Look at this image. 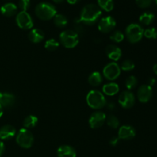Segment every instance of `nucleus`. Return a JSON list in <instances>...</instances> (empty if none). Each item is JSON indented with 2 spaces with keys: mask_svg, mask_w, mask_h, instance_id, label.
<instances>
[{
  "mask_svg": "<svg viewBox=\"0 0 157 157\" xmlns=\"http://www.w3.org/2000/svg\"><path fill=\"white\" fill-rule=\"evenodd\" d=\"M58 157H76L77 153L75 148L69 145H62L57 150Z\"/></svg>",
  "mask_w": 157,
  "mask_h": 157,
  "instance_id": "17",
  "label": "nucleus"
},
{
  "mask_svg": "<svg viewBox=\"0 0 157 157\" xmlns=\"http://www.w3.org/2000/svg\"><path fill=\"white\" fill-rule=\"evenodd\" d=\"M153 96V88L148 84H143L137 90V98L140 102L147 103Z\"/></svg>",
  "mask_w": 157,
  "mask_h": 157,
  "instance_id": "12",
  "label": "nucleus"
},
{
  "mask_svg": "<svg viewBox=\"0 0 157 157\" xmlns=\"http://www.w3.org/2000/svg\"><path fill=\"white\" fill-rule=\"evenodd\" d=\"M80 1H81V0H67V2H68L69 4H71V5L77 4V3L79 2Z\"/></svg>",
  "mask_w": 157,
  "mask_h": 157,
  "instance_id": "38",
  "label": "nucleus"
},
{
  "mask_svg": "<svg viewBox=\"0 0 157 157\" xmlns=\"http://www.w3.org/2000/svg\"><path fill=\"white\" fill-rule=\"evenodd\" d=\"M38 119L36 116H35V115H29L23 121V127L25 129H28V130L31 128H34L38 124Z\"/></svg>",
  "mask_w": 157,
  "mask_h": 157,
  "instance_id": "23",
  "label": "nucleus"
},
{
  "mask_svg": "<svg viewBox=\"0 0 157 157\" xmlns=\"http://www.w3.org/2000/svg\"><path fill=\"white\" fill-rule=\"evenodd\" d=\"M144 29L142 26L136 23L130 24L126 29V36L129 42L132 44L139 42L144 37Z\"/></svg>",
  "mask_w": 157,
  "mask_h": 157,
  "instance_id": "4",
  "label": "nucleus"
},
{
  "mask_svg": "<svg viewBox=\"0 0 157 157\" xmlns=\"http://www.w3.org/2000/svg\"><path fill=\"white\" fill-rule=\"evenodd\" d=\"M2 115H3V107L0 105V118L2 117Z\"/></svg>",
  "mask_w": 157,
  "mask_h": 157,
  "instance_id": "41",
  "label": "nucleus"
},
{
  "mask_svg": "<svg viewBox=\"0 0 157 157\" xmlns=\"http://www.w3.org/2000/svg\"><path fill=\"white\" fill-rule=\"evenodd\" d=\"M136 136V130L132 126L124 125L118 130V138L124 140H130Z\"/></svg>",
  "mask_w": 157,
  "mask_h": 157,
  "instance_id": "13",
  "label": "nucleus"
},
{
  "mask_svg": "<svg viewBox=\"0 0 157 157\" xmlns=\"http://www.w3.org/2000/svg\"><path fill=\"white\" fill-rule=\"evenodd\" d=\"M121 69H122L124 71H130L133 70L135 67V64L131 61V60H125L121 64Z\"/></svg>",
  "mask_w": 157,
  "mask_h": 157,
  "instance_id": "31",
  "label": "nucleus"
},
{
  "mask_svg": "<svg viewBox=\"0 0 157 157\" xmlns=\"http://www.w3.org/2000/svg\"><path fill=\"white\" fill-rule=\"evenodd\" d=\"M30 7V0H19L18 1V8L23 12H27Z\"/></svg>",
  "mask_w": 157,
  "mask_h": 157,
  "instance_id": "33",
  "label": "nucleus"
},
{
  "mask_svg": "<svg viewBox=\"0 0 157 157\" xmlns=\"http://www.w3.org/2000/svg\"><path fill=\"white\" fill-rule=\"evenodd\" d=\"M106 55L110 60L115 62L121 58L122 51L115 44H109L106 48Z\"/></svg>",
  "mask_w": 157,
  "mask_h": 157,
  "instance_id": "14",
  "label": "nucleus"
},
{
  "mask_svg": "<svg viewBox=\"0 0 157 157\" xmlns=\"http://www.w3.org/2000/svg\"><path fill=\"white\" fill-rule=\"evenodd\" d=\"M60 42L66 48H74L79 43V37L77 32L72 30L63 31L60 34Z\"/></svg>",
  "mask_w": 157,
  "mask_h": 157,
  "instance_id": "5",
  "label": "nucleus"
},
{
  "mask_svg": "<svg viewBox=\"0 0 157 157\" xmlns=\"http://www.w3.org/2000/svg\"><path fill=\"white\" fill-rule=\"evenodd\" d=\"M154 2H156V4L157 5V0H154Z\"/></svg>",
  "mask_w": 157,
  "mask_h": 157,
  "instance_id": "42",
  "label": "nucleus"
},
{
  "mask_svg": "<svg viewBox=\"0 0 157 157\" xmlns=\"http://www.w3.org/2000/svg\"><path fill=\"white\" fill-rule=\"evenodd\" d=\"M36 16L43 21H48L53 18L57 14V10L55 6L49 2L38 3L35 9Z\"/></svg>",
  "mask_w": 157,
  "mask_h": 157,
  "instance_id": "2",
  "label": "nucleus"
},
{
  "mask_svg": "<svg viewBox=\"0 0 157 157\" xmlns=\"http://www.w3.org/2000/svg\"><path fill=\"white\" fill-rule=\"evenodd\" d=\"M137 79H136V77L133 76V75L129 76L128 78H127L125 82L126 87H127V88L128 89V90H133V89H134L135 87H136V85H137Z\"/></svg>",
  "mask_w": 157,
  "mask_h": 157,
  "instance_id": "28",
  "label": "nucleus"
},
{
  "mask_svg": "<svg viewBox=\"0 0 157 157\" xmlns=\"http://www.w3.org/2000/svg\"><path fill=\"white\" fill-rule=\"evenodd\" d=\"M55 3H57V4H59V3H62L64 0H52Z\"/></svg>",
  "mask_w": 157,
  "mask_h": 157,
  "instance_id": "40",
  "label": "nucleus"
},
{
  "mask_svg": "<svg viewBox=\"0 0 157 157\" xmlns=\"http://www.w3.org/2000/svg\"><path fill=\"white\" fill-rule=\"evenodd\" d=\"M5 152V144L2 141L0 140V157L3 155Z\"/></svg>",
  "mask_w": 157,
  "mask_h": 157,
  "instance_id": "35",
  "label": "nucleus"
},
{
  "mask_svg": "<svg viewBox=\"0 0 157 157\" xmlns=\"http://www.w3.org/2000/svg\"><path fill=\"white\" fill-rule=\"evenodd\" d=\"M87 104L90 108L99 110L105 107L107 101L102 92L97 90H92L88 92L86 97Z\"/></svg>",
  "mask_w": 157,
  "mask_h": 157,
  "instance_id": "3",
  "label": "nucleus"
},
{
  "mask_svg": "<svg viewBox=\"0 0 157 157\" xmlns=\"http://www.w3.org/2000/svg\"><path fill=\"white\" fill-rule=\"evenodd\" d=\"M116 24V20L112 16L104 17L98 22V29L103 33H109L114 29Z\"/></svg>",
  "mask_w": 157,
  "mask_h": 157,
  "instance_id": "9",
  "label": "nucleus"
},
{
  "mask_svg": "<svg viewBox=\"0 0 157 157\" xmlns=\"http://www.w3.org/2000/svg\"><path fill=\"white\" fill-rule=\"evenodd\" d=\"M155 83H156V80H155V78H150V79L148 80V85H150V87H152V86L154 85Z\"/></svg>",
  "mask_w": 157,
  "mask_h": 157,
  "instance_id": "37",
  "label": "nucleus"
},
{
  "mask_svg": "<svg viewBox=\"0 0 157 157\" xmlns=\"http://www.w3.org/2000/svg\"><path fill=\"white\" fill-rule=\"evenodd\" d=\"M106 105H107V107H108L109 110H113V109L116 107V106H115V104H113V102H110V103H107V104Z\"/></svg>",
  "mask_w": 157,
  "mask_h": 157,
  "instance_id": "36",
  "label": "nucleus"
},
{
  "mask_svg": "<svg viewBox=\"0 0 157 157\" xmlns=\"http://www.w3.org/2000/svg\"><path fill=\"white\" fill-rule=\"evenodd\" d=\"M120 87L116 83H109L103 87V94L107 96H113L119 92Z\"/></svg>",
  "mask_w": 157,
  "mask_h": 157,
  "instance_id": "20",
  "label": "nucleus"
},
{
  "mask_svg": "<svg viewBox=\"0 0 157 157\" xmlns=\"http://www.w3.org/2000/svg\"><path fill=\"white\" fill-rule=\"evenodd\" d=\"M98 6L105 12H110L113 10L114 3L113 0H98Z\"/></svg>",
  "mask_w": 157,
  "mask_h": 157,
  "instance_id": "25",
  "label": "nucleus"
},
{
  "mask_svg": "<svg viewBox=\"0 0 157 157\" xmlns=\"http://www.w3.org/2000/svg\"><path fill=\"white\" fill-rule=\"evenodd\" d=\"M121 67L116 62H110L107 64L103 70V75L108 81H114L121 75Z\"/></svg>",
  "mask_w": 157,
  "mask_h": 157,
  "instance_id": "7",
  "label": "nucleus"
},
{
  "mask_svg": "<svg viewBox=\"0 0 157 157\" xmlns=\"http://www.w3.org/2000/svg\"><path fill=\"white\" fill-rule=\"evenodd\" d=\"M44 38V33L43 32L42 30L39 29H34L31 30V32L29 34V39L31 42L37 43L41 42L43 41Z\"/></svg>",
  "mask_w": 157,
  "mask_h": 157,
  "instance_id": "19",
  "label": "nucleus"
},
{
  "mask_svg": "<svg viewBox=\"0 0 157 157\" xmlns=\"http://www.w3.org/2000/svg\"><path fill=\"white\" fill-rule=\"evenodd\" d=\"M103 82V77L98 71H94L88 77V83L93 87H98Z\"/></svg>",
  "mask_w": 157,
  "mask_h": 157,
  "instance_id": "21",
  "label": "nucleus"
},
{
  "mask_svg": "<svg viewBox=\"0 0 157 157\" xmlns=\"http://www.w3.org/2000/svg\"><path fill=\"white\" fill-rule=\"evenodd\" d=\"M102 15L101 9L95 4H87L81 12L78 22H82L87 25H93L99 20Z\"/></svg>",
  "mask_w": 157,
  "mask_h": 157,
  "instance_id": "1",
  "label": "nucleus"
},
{
  "mask_svg": "<svg viewBox=\"0 0 157 157\" xmlns=\"http://www.w3.org/2000/svg\"><path fill=\"white\" fill-rule=\"evenodd\" d=\"M59 45V42L54 38H50V39L47 40L44 43V48H45L46 50L49 51V52H54V51L57 50Z\"/></svg>",
  "mask_w": 157,
  "mask_h": 157,
  "instance_id": "26",
  "label": "nucleus"
},
{
  "mask_svg": "<svg viewBox=\"0 0 157 157\" xmlns=\"http://www.w3.org/2000/svg\"><path fill=\"white\" fill-rule=\"evenodd\" d=\"M15 140L20 147L23 149H29L34 144V136L29 130L21 128L16 134Z\"/></svg>",
  "mask_w": 157,
  "mask_h": 157,
  "instance_id": "6",
  "label": "nucleus"
},
{
  "mask_svg": "<svg viewBox=\"0 0 157 157\" xmlns=\"http://www.w3.org/2000/svg\"><path fill=\"white\" fill-rule=\"evenodd\" d=\"M16 135V130L12 125H4L0 128V139L2 140L12 139Z\"/></svg>",
  "mask_w": 157,
  "mask_h": 157,
  "instance_id": "16",
  "label": "nucleus"
},
{
  "mask_svg": "<svg viewBox=\"0 0 157 157\" xmlns=\"http://www.w3.org/2000/svg\"><path fill=\"white\" fill-rule=\"evenodd\" d=\"M106 123L107 125L112 129H117L119 127L120 121L119 119L114 115H109L106 117Z\"/></svg>",
  "mask_w": 157,
  "mask_h": 157,
  "instance_id": "27",
  "label": "nucleus"
},
{
  "mask_svg": "<svg viewBox=\"0 0 157 157\" xmlns=\"http://www.w3.org/2000/svg\"><path fill=\"white\" fill-rule=\"evenodd\" d=\"M15 103V95L11 93L5 92L0 93V105L4 108H9L12 107Z\"/></svg>",
  "mask_w": 157,
  "mask_h": 157,
  "instance_id": "15",
  "label": "nucleus"
},
{
  "mask_svg": "<svg viewBox=\"0 0 157 157\" xmlns=\"http://www.w3.org/2000/svg\"><path fill=\"white\" fill-rule=\"evenodd\" d=\"M153 72H154V73L156 74V75H157V64H154V65H153Z\"/></svg>",
  "mask_w": 157,
  "mask_h": 157,
  "instance_id": "39",
  "label": "nucleus"
},
{
  "mask_svg": "<svg viewBox=\"0 0 157 157\" xmlns=\"http://www.w3.org/2000/svg\"><path fill=\"white\" fill-rule=\"evenodd\" d=\"M144 36L149 39H156L157 38V30L156 28H149L144 30Z\"/></svg>",
  "mask_w": 157,
  "mask_h": 157,
  "instance_id": "30",
  "label": "nucleus"
},
{
  "mask_svg": "<svg viewBox=\"0 0 157 157\" xmlns=\"http://www.w3.org/2000/svg\"><path fill=\"white\" fill-rule=\"evenodd\" d=\"M110 38L111 41H114V42L120 43L121 41H124V35L123 32H121V31H115L113 33L110 35Z\"/></svg>",
  "mask_w": 157,
  "mask_h": 157,
  "instance_id": "29",
  "label": "nucleus"
},
{
  "mask_svg": "<svg viewBox=\"0 0 157 157\" xmlns=\"http://www.w3.org/2000/svg\"><path fill=\"white\" fill-rule=\"evenodd\" d=\"M118 102L121 107L125 109H130L133 107L135 104V96L131 91H123L120 94Z\"/></svg>",
  "mask_w": 157,
  "mask_h": 157,
  "instance_id": "11",
  "label": "nucleus"
},
{
  "mask_svg": "<svg viewBox=\"0 0 157 157\" xmlns=\"http://www.w3.org/2000/svg\"><path fill=\"white\" fill-rule=\"evenodd\" d=\"M0 11L4 16L12 17L17 13L18 8H17L16 5H15L14 3L8 2L2 6Z\"/></svg>",
  "mask_w": 157,
  "mask_h": 157,
  "instance_id": "18",
  "label": "nucleus"
},
{
  "mask_svg": "<svg viewBox=\"0 0 157 157\" xmlns=\"http://www.w3.org/2000/svg\"><path fill=\"white\" fill-rule=\"evenodd\" d=\"M54 24L60 29H63L67 25V18L62 14H56L54 17Z\"/></svg>",
  "mask_w": 157,
  "mask_h": 157,
  "instance_id": "24",
  "label": "nucleus"
},
{
  "mask_svg": "<svg viewBox=\"0 0 157 157\" xmlns=\"http://www.w3.org/2000/svg\"><path fill=\"white\" fill-rule=\"evenodd\" d=\"M153 0H136V3L138 7L141 9H147L151 6Z\"/></svg>",
  "mask_w": 157,
  "mask_h": 157,
  "instance_id": "32",
  "label": "nucleus"
},
{
  "mask_svg": "<svg viewBox=\"0 0 157 157\" xmlns=\"http://www.w3.org/2000/svg\"><path fill=\"white\" fill-rule=\"evenodd\" d=\"M119 138L116 137V136H113L110 139V144L112 146V147H116L118 144V142H119Z\"/></svg>",
  "mask_w": 157,
  "mask_h": 157,
  "instance_id": "34",
  "label": "nucleus"
},
{
  "mask_svg": "<svg viewBox=\"0 0 157 157\" xmlns=\"http://www.w3.org/2000/svg\"><path fill=\"white\" fill-rule=\"evenodd\" d=\"M15 21H16L17 25L23 30H29L33 27V20H32V16L27 12L21 11L18 12L16 15Z\"/></svg>",
  "mask_w": 157,
  "mask_h": 157,
  "instance_id": "8",
  "label": "nucleus"
},
{
  "mask_svg": "<svg viewBox=\"0 0 157 157\" xmlns=\"http://www.w3.org/2000/svg\"><path fill=\"white\" fill-rule=\"evenodd\" d=\"M105 113L102 111H95L90 115L89 118V125L92 129H98L104 125L106 122Z\"/></svg>",
  "mask_w": 157,
  "mask_h": 157,
  "instance_id": "10",
  "label": "nucleus"
},
{
  "mask_svg": "<svg viewBox=\"0 0 157 157\" xmlns=\"http://www.w3.org/2000/svg\"><path fill=\"white\" fill-rule=\"evenodd\" d=\"M154 20L155 15L150 12H144L139 18L140 22L142 25H151L153 22Z\"/></svg>",
  "mask_w": 157,
  "mask_h": 157,
  "instance_id": "22",
  "label": "nucleus"
}]
</instances>
